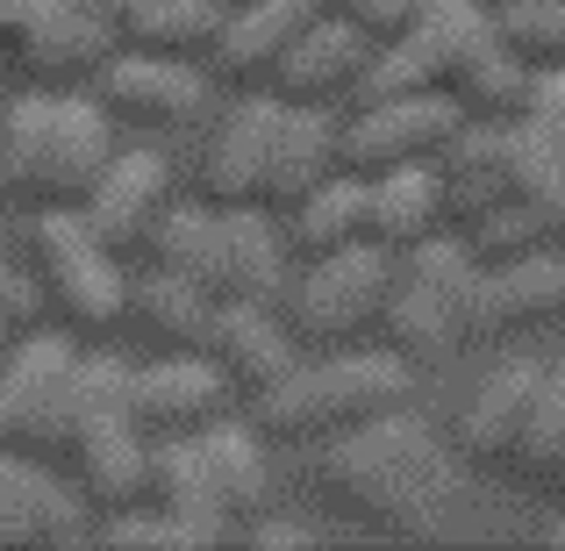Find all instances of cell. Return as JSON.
<instances>
[{
  "instance_id": "6da1fadb",
  "label": "cell",
  "mask_w": 565,
  "mask_h": 551,
  "mask_svg": "<svg viewBox=\"0 0 565 551\" xmlns=\"http://www.w3.org/2000/svg\"><path fill=\"white\" fill-rule=\"evenodd\" d=\"M316 487L365 530L386 538H429L458 501V458L437 444V430L408 409L365 415V423L322 437Z\"/></svg>"
},
{
  "instance_id": "7a4b0ae2",
  "label": "cell",
  "mask_w": 565,
  "mask_h": 551,
  "mask_svg": "<svg viewBox=\"0 0 565 551\" xmlns=\"http://www.w3.org/2000/svg\"><path fill=\"white\" fill-rule=\"evenodd\" d=\"M115 158V115L100 94L72 86H29L0 100V187L36 208H79L100 166Z\"/></svg>"
},
{
  "instance_id": "3957f363",
  "label": "cell",
  "mask_w": 565,
  "mask_h": 551,
  "mask_svg": "<svg viewBox=\"0 0 565 551\" xmlns=\"http://www.w3.org/2000/svg\"><path fill=\"white\" fill-rule=\"evenodd\" d=\"M129 359L115 351H79L72 372V430L65 452L79 473V495L100 509H137L151 487V430L137 423V394H129Z\"/></svg>"
},
{
  "instance_id": "277c9868",
  "label": "cell",
  "mask_w": 565,
  "mask_h": 551,
  "mask_svg": "<svg viewBox=\"0 0 565 551\" xmlns=\"http://www.w3.org/2000/svg\"><path fill=\"white\" fill-rule=\"evenodd\" d=\"M437 166H444L451 215H466V222L487 215V208H509V201H544L552 222L565 208V151L544 144L523 115H466Z\"/></svg>"
},
{
  "instance_id": "5b68a950",
  "label": "cell",
  "mask_w": 565,
  "mask_h": 551,
  "mask_svg": "<svg viewBox=\"0 0 565 551\" xmlns=\"http://www.w3.org/2000/svg\"><path fill=\"white\" fill-rule=\"evenodd\" d=\"M480 279H487V258L466 236L429 230L423 244H408L401 273H394V294L380 308L386 345L401 359H451L472 337V316H480Z\"/></svg>"
},
{
  "instance_id": "8992f818",
  "label": "cell",
  "mask_w": 565,
  "mask_h": 551,
  "mask_svg": "<svg viewBox=\"0 0 565 551\" xmlns=\"http://www.w3.org/2000/svg\"><path fill=\"white\" fill-rule=\"evenodd\" d=\"M408 386H415V372L394 345L386 351H337V359L279 372L258 394V430H273V437H337V430L365 423V415L401 409Z\"/></svg>"
},
{
  "instance_id": "52a82bcc",
  "label": "cell",
  "mask_w": 565,
  "mask_h": 551,
  "mask_svg": "<svg viewBox=\"0 0 565 551\" xmlns=\"http://www.w3.org/2000/svg\"><path fill=\"white\" fill-rule=\"evenodd\" d=\"M29 251H36V287L72 330H115L129 316V273L115 258V244L79 215V208H43L36 230H29Z\"/></svg>"
},
{
  "instance_id": "ba28073f",
  "label": "cell",
  "mask_w": 565,
  "mask_h": 551,
  "mask_svg": "<svg viewBox=\"0 0 565 551\" xmlns=\"http://www.w3.org/2000/svg\"><path fill=\"white\" fill-rule=\"evenodd\" d=\"M72 372H79V345L57 330H22L0 351V444L8 452H65Z\"/></svg>"
},
{
  "instance_id": "9c48e42d",
  "label": "cell",
  "mask_w": 565,
  "mask_h": 551,
  "mask_svg": "<svg viewBox=\"0 0 565 551\" xmlns=\"http://www.w3.org/2000/svg\"><path fill=\"white\" fill-rule=\"evenodd\" d=\"M394 273H401V258L386 244H373V236L308 258V273L287 287L294 330H301V337H322V345H344V337L373 330L380 308H386V294H394Z\"/></svg>"
},
{
  "instance_id": "30bf717a",
  "label": "cell",
  "mask_w": 565,
  "mask_h": 551,
  "mask_svg": "<svg viewBox=\"0 0 565 551\" xmlns=\"http://www.w3.org/2000/svg\"><path fill=\"white\" fill-rule=\"evenodd\" d=\"M115 29H100L86 8L72 0H14L8 29H0V51L22 72L29 86H79L100 80V65L115 57Z\"/></svg>"
},
{
  "instance_id": "8fae6325",
  "label": "cell",
  "mask_w": 565,
  "mask_h": 551,
  "mask_svg": "<svg viewBox=\"0 0 565 551\" xmlns=\"http://www.w3.org/2000/svg\"><path fill=\"white\" fill-rule=\"evenodd\" d=\"M458 123H466V108H458L451 86L401 94V100H373V108H359V123L344 129V166L351 172H386V166L444 158V144L458 137Z\"/></svg>"
},
{
  "instance_id": "7c38bea8",
  "label": "cell",
  "mask_w": 565,
  "mask_h": 551,
  "mask_svg": "<svg viewBox=\"0 0 565 551\" xmlns=\"http://www.w3.org/2000/svg\"><path fill=\"white\" fill-rule=\"evenodd\" d=\"M100 108L115 123L137 129H186L207 115V72L193 57H166V51H115L100 65Z\"/></svg>"
},
{
  "instance_id": "4fadbf2b",
  "label": "cell",
  "mask_w": 565,
  "mask_h": 551,
  "mask_svg": "<svg viewBox=\"0 0 565 551\" xmlns=\"http://www.w3.org/2000/svg\"><path fill=\"white\" fill-rule=\"evenodd\" d=\"M86 495L57 480L36 452L0 444V551H65L86 544Z\"/></svg>"
},
{
  "instance_id": "5bb4252c",
  "label": "cell",
  "mask_w": 565,
  "mask_h": 551,
  "mask_svg": "<svg viewBox=\"0 0 565 551\" xmlns=\"http://www.w3.org/2000/svg\"><path fill=\"white\" fill-rule=\"evenodd\" d=\"M166 208H172V166L151 144H129V151H115L108 166H100V180L86 187V201H79V215L94 222L115 251H129V244H151Z\"/></svg>"
},
{
  "instance_id": "9a60e30c",
  "label": "cell",
  "mask_w": 565,
  "mask_h": 551,
  "mask_svg": "<svg viewBox=\"0 0 565 551\" xmlns=\"http://www.w3.org/2000/svg\"><path fill=\"white\" fill-rule=\"evenodd\" d=\"M287 100H236L215 123L201 151V193L215 208H265V172H273V137Z\"/></svg>"
},
{
  "instance_id": "2e32d148",
  "label": "cell",
  "mask_w": 565,
  "mask_h": 551,
  "mask_svg": "<svg viewBox=\"0 0 565 551\" xmlns=\"http://www.w3.org/2000/svg\"><path fill=\"white\" fill-rule=\"evenodd\" d=\"M129 394H137V423L151 437H180V430L215 423L236 386L207 351H172V359H151L129 372Z\"/></svg>"
},
{
  "instance_id": "e0dca14e",
  "label": "cell",
  "mask_w": 565,
  "mask_h": 551,
  "mask_svg": "<svg viewBox=\"0 0 565 551\" xmlns=\"http://www.w3.org/2000/svg\"><path fill=\"white\" fill-rule=\"evenodd\" d=\"M373 43L380 36H365L351 14L322 8L316 22L287 43V57L273 65V94L279 100H316V108H322V100H337V94H351L359 72H365V57H373Z\"/></svg>"
},
{
  "instance_id": "ac0fdd59",
  "label": "cell",
  "mask_w": 565,
  "mask_h": 551,
  "mask_svg": "<svg viewBox=\"0 0 565 551\" xmlns=\"http://www.w3.org/2000/svg\"><path fill=\"white\" fill-rule=\"evenodd\" d=\"M322 8H330V0H230V14H222V36H215V51H207V65H215L230 86L273 80V65L287 57V43L301 36V29L316 22Z\"/></svg>"
},
{
  "instance_id": "d6986e66",
  "label": "cell",
  "mask_w": 565,
  "mask_h": 551,
  "mask_svg": "<svg viewBox=\"0 0 565 551\" xmlns=\"http://www.w3.org/2000/svg\"><path fill=\"white\" fill-rule=\"evenodd\" d=\"M544 365L552 359H501L494 372L480 380V394L466 401V423H458V444H466V458H515L530 437V415H537V386H544Z\"/></svg>"
},
{
  "instance_id": "ffe728a7",
  "label": "cell",
  "mask_w": 565,
  "mask_h": 551,
  "mask_svg": "<svg viewBox=\"0 0 565 551\" xmlns=\"http://www.w3.org/2000/svg\"><path fill=\"white\" fill-rule=\"evenodd\" d=\"M558 316H565V258L552 244L487 265L472 330H537V322H558Z\"/></svg>"
},
{
  "instance_id": "44dd1931",
  "label": "cell",
  "mask_w": 565,
  "mask_h": 551,
  "mask_svg": "<svg viewBox=\"0 0 565 551\" xmlns=\"http://www.w3.org/2000/svg\"><path fill=\"white\" fill-rule=\"evenodd\" d=\"M444 215H451V193H444L437 158L365 172V236H373V244L408 251V244H423L429 230H444Z\"/></svg>"
},
{
  "instance_id": "7402d4cb",
  "label": "cell",
  "mask_w": 565,
  "mask_h": 551,
  "mask_svg": "<svg viewBox=\"0 0 565 551\" xmlns=\"http://www.w3.org/2000/svg\"><path fill=\"white\" fill-rule=\"evenodd\" d=\"M207 359L230 372V386L244 394H265L279 372H294V330L273 316V301H222L215 330H207Z\"/></svg>"
},
{
  "instance_id": "603a6c76",
  "label": "cell",
  "mask_w": 565,
  "mask_h": 551,
  "mask_svg": "<svg viewBox=\"0 0 565 551\" xmlns=\"http://www.w3.org/2000/svg\"><path fill=\"white\" fill-rule=\"evenodd\" d=\"M330 172H344V129L316 100H287L279 108V137H273V172H265V208H294Z\"/></svg>"
},
{
  "instance_id": "cb8c5ba5",
  "label": "cell",
  "mask_w": 565,
  "mask_h": 551,
  "mask_svg": "<svg viewBox=\"0 0 565 551\" xmlns=\"http://www.w3.org/2000/svg\"><path fill=\"white\" fill-rule=\"evenodd\" d=\"M401 36L415 43V57L429 65V80L451 86L458 72L501 36V14H494V0H408Z\"/></svg>"
},
{
  "instance_id": "d4e9b609",
  "label": "cell",
  "mask_w": 565,
  "mask_h": 551,
  "mask_svg": "<svg viewBox=\"0 0 565 551\" xmlns=\"http://www.w3.org/2000/svg\"><path fill=\"white\" fill-rule=\"evenodd\" d=\"M294 287L287 236L258 208H222V301H279Z\"/></svg>"
},
{
  "instance_id": "484cf974",
  "label": "cell",
  "mask_w": 565,
  "mask_h": 551,
  "mask_svg": "<svg viewBox=\"0 0 565 551\" xmlns=\"http://www.w3.org/2000/svg\"><path fill=\"white\" fill-rule=\"evenodd\" d=\"M193 437H201V458H207V473H215V495H222V509H230V523L273 509V466H265L258 423L215 415V423H201Z\"/></svg>"
},
{
  "instance_id": "4316f807",
  "label": "cell",
  "mask_w": 565,
  "mask_h": 551,
  "mask_svg": "<svg viewBox=\"0 0 565 551\" xmlns=\"http://www.w3.org/2000/svg\"><path fill=\"white\" fill-rule=\"evenodd\" d=\"M143 501H158V509H172V516H186V523H201L215 544L236 530L230 509H222V495H215V473H207L201 437H193V430L151 444V487H143Z\"/></svg>"
},
{
  "instance_id": "83f0119b",
  "label": "cell",
  "mask_w": 565,
  "mask_h": 551,
  "mask_svg": "<svg viewBox=\"0 0 565 551\" xmlns=\"http://www.w3.org/2000/svg\"><path fill=\"white\" fill-rule=\"evenodd\" d=\"M365 236V172H330L316 193H301V201L287 208V244L308 251V258H322V251H344Z\"/></svg>"
},
{
  "instance_id": "f1b7e54d",
  "label": "cell",
  "mask_w": 565,
  "mask_h": 551,
  "mask_svg": "<svg viewBox=\"0 0 565 551\" xmlns=\"http://www.w3.org/2000/svg\"><path fill=\"white\" fill-rule=\"evenodd\" d=\"M151 258L166 265V273H180V279H193V287L215 294L222 287V208L215 201L166 208L158 230H151ZM215 301H222V294H215Z\"/></svg>"
},
{
  "instance_id": "f546056e",
  "label": "cell",
  "mask_w": 565,
  "mask_h": 551,
  "mask_svg": "<svg viewBox=\"0 0 565 551\" xmlns=\"http://www.w3.org/2000/svg\"><path fill=\"white\" fill-rule=\"evenodd\" d=\"M129 308L143 316V330H158L172 351H207V330H215V294L207 287H193V279H180V273H166L158 265L143 287H129Z\"/></svg>"
},
{
  "instance_id": "4dcf8cb0",
  "label": "cell",
  "mask_w": 565,
  "mask_h": 551,
  "mask_svg": "<svg viewBox=\"0 0 565 551\" xmlns=\"http://www.w3.org/2000/svg\"><path fill=\"white\" fill-rule=\"evenodd\" d=\"M222 14H230V0H143V8L129 14L122 43L166 51V57H207L215 36H222Z\"/></svg>"
},
{
  "instance_id": "1f68e13d",
  "label": "cell",
  "mask_w": 565,
  "mask_h": 551,
  "mask_svg": "<svg viewBox=\"0 0 565 551\" xmlns=\"http://www.w3.org/2000/svg\"><path fill=\"white\" fill-rule=\"evenodd\" d=\"M523 86H530V57L515 51L509 36H494L451 80V94H458V108H466V115H515V108H523Z\"/></svg>"
},
{
  "instance_id": "d6a6232c",
  "label": "cell",
  "mask_w": 565,
  "mask_h": 551,
  "mask_svg": "<svg viewBox=\"0 0 565 551\" xmlns=\"http://www.w3.org/2000/svg\"><path fill=\"white\" fill-rule=\"evenodd\" d=\"M523 458L537 480H565V351L544 365V386H537V415H530V437H523Z\"/></svg>"
},
{
  "instance_id": "836d02e7",
  "label": "cell",
  "mask_w": 565,
  "mask_h": 551,
  "mask_svg": "<svg viewBox=\"0 0 565 551\" xmlns=\"http://www.w3.org/2000/svg\"><path fill=\"white\" fill-rule=\"evenodd\" d=\"M100 544H115V551H193V544H215L201 523H186V516H172V509H115V523L100 530Z\"/></svg>"
},
{
  "instance_id": "e575fe53",
  "label": "cell",
  "mask_w": 565,
  "mask_h": 551,
  "mask_svg": "<svg viewBox=\"0 0 565 551\" xmlns=\"http://www.w3.org/2000/svg\"><path fill=\"white\" fill-rule=\"evenodd\" d=\"M429 65L415 57V43L408 36H380L373 43V57H365V72H359V108H373V100H401V94H429Z\"/></svg>"
},
{
  "instance_id": "d590c367",
  "label": "cell",
  "mask_w": 565,
  "mask_h": 551,
  "mask_svg": "<svg viewBox=\"0 0 565 551\" xmlns=\"http://www.w3.org/2000/svg\"><path fill=\"white\" fill-rule=\"evenodd\" d=\"M494 14L530 65H565V0H501Z\"/></svg>"
},
{
  "instance_id": "8d00e7d4",
  "label": "cell",
  "mask_w": 565,
  "mask_h": 551,
  "mask_svg": "<svg viewBox=\"0 0 565 551\" xmlns=\"http://www.w3.org/2000/svg\"><path fill=\"white\" fill-rule=\"evenodd\" d=\"M515 115H523L544 144L565 151V65H530V86H523V108Z\"/></svg>"
},
{
  "instance_id": "74e56055",
  "label": "cell",
  "mask_w": 565,
  "mask_h": 551,
  "mask_svg": "<svg viewBox=\"0 0 565 551\" xmlns=\"http://www.w3.org/2000/svg\"><path fill=\"white\" fill-rule=\"evenodd\" d=\"M36 308H43V287L0 258V351H8L22 330H36Z\"/></svg>"
},
{
  "instance_id": "f35d334b",
  "label": "cell",
  "mask_w": 565,
  "mask_h": 551,
  "mask_svg": "<svg viewBox=\"0 0 565 551\" xmlns=\"http://www.w3.org/2000/svg\"><path fill=\"white\" fill-rule=\"evenodd\" d=\"M330 8L351 14L365 36H401V22H408V0H330Z\"/></svg>"
},
{
  "instance_id": "ab89813d",
  "label": "cell",
  "mask_w": 565,
  "mask_h": 551,
  "mask_svg": "<svg viewBox=\"0 0 565 551\" xmlns=\"http://www.w3.org/2000/svg\"><path fill=\"white\" fill-rule=\"evenodd\" d=\"M244 544H258V551H308V544H316V530L279 523V516H258V523L244 530Z\"/></svg>"
},
{
  "instance_id": "60d3db41",
  "label": "cell",
  "mask_w": 565,
  "mask_h": 551,
  "mask_svg": "<svg viewBox=\"0 0 565 551\" xmlns=\"http://www.w3.org/2000/svg\"><path fill=\"white\" fill-rule=\"evenodd\" d=\"M72 8H86L100 29H115V36H122V29H129V14H137L143 0H72Z\"/></svg>"
},
{
  "instance_id": "b9f144b4",
  "label": "cell",
  "mask_w": 565,
  "mask_h": 551,
  "mask_svg": "<svg viewBox=\"0 0 565 551\" xmlns=\"http://www.w3.org/2000/svg\"><path fill=\"white\" fill-rule=\"evenodd\" d=\"M544 538H552V544L565 551V516H558V523H552V530H544Z\"/></svg>"
},
{
  "instance_id": "7bdbcfd3",
  "label": "cell",
  "mask_w": 565,
  "mask_h": 551,
  "mask_svg": "<svg viewBox=\"0 0 565 551\" xmlns=\"http://www.w3.org/2000/svg\"><path fill=\"white\" fill-rule=\"evenodd\" d=\"M0 86H8V51H0Z\"/></svg>"
},
{
  "instance_id": "ee69618b",
  "label": "cell",
  "mask_w": 565,
  "mask_h": 551,
  "mask_svg": "<svg viewBox=\"0 0 565 551\" xmlns=\"http://www.w3.org/2000/svg\"><path fill=\"white\" fill-rule=\"evenodd\" d=\"M0 215H8V187H0Z\"/></svg>"
},
{
  "instance_id": "f6af8a7d",
  "label": "cell",
  "mask_w": 565,
  "mask_h": 551,
  "mask_svg": "<svg viewBox=\"0 0 565 551\" xmlns=\"http://www.w3.org/2000/svg\"><path fill=\"white\" fill-rule=\"evenodd\" d=\"M494 8H501V0H494Z\"/></svg>"
}]
</instances>
